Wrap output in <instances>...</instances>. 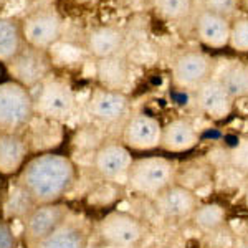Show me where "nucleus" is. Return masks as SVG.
Listing matches in <instances>:
<instances>
[{
	"label": "nucleus",
	"instance_id": "34",
	"mask_svg": "<svg viewBox=\"0 0 248 248\" xmlns=\"http://www.w3.org/2000/svg\"><path fill=\"white\" fill-rule=\"evenodd\" d=\"M2 77H3V65L0 63V83H2Z\"/></svg>",
	"mask_w": 248,
	"mask_h": 248
},
{
	"label": "nucleus",
	"instance_id": "30",
	"mask_svg": "<svg viewBox=\"0 0 248 248\" xmlns=\"http://www.w3.org/2000/svg\"><path fill=\"white\" fill-rule=\"evenodd\" d=\"M229 161L232 166L235 167L238 172L248 175V139L240 141V144L235 149H232V153L229 154Z\"/></svg>",
	"mask_w": 248,
	"mask_h": 248
},
{
	"label": "nucleus",
	"instance_id": "19",
	"mask_svg": "<svg viewBox=\"0 0 248 248\" xmlns=\"http://www.w3.org/2000/svg\"><path fill=\"white\" fill-rule=\"evenodd\" d=\"M126 43V33L116 25H98L86 35V51L94 60L119 55Z\"/></svg>",
	"mask_w": 248,
	"mask_h": 248
},
{
	"label": "nucleus",
	"instance_id": "14",
	"mask_svg": "<svg viewBox=\"0 0 248 248\" xmlns=\"http://www.w3.org/2000/svg\"><path fill=\"white\" fill-rule=\"evenodd\" d=\"M90 235L91 229L85 220L70 214L53 233L29 248H86Z\"/></svg>",
	"mask_w": 248,
	"mask_h": 248
},
{
	"label": "nucleus",
	"instance_id": "29",
	"mask_svg": "<svg viewBox=\"0 0 248 248\" xmlns=\"http://www.w3.org/2000/svg\"><path fill=\"white\" fill-rule=\"evenodd\" d=\"M202 9L220 15L223 18L233 20L235 17H238L237 14L240 9V2L238 0H202Z\"/></svg>",
	"mask_w": 248,
	"mask_h": 248
},
{
	"label": "nucleus",
	"instance_id": "9",
	"mask_svg": "<svg viewBox=\"0 0 248 248\" xmlns=\"http://www.w3.org/2000/svg\"><path fill=\"white\" fill-rule=\"evenodd\" d=\"M133 159V153L123 142L105 141L94 151L93 169L101 181L124 186Z\"/></svg>",
	"mask_w": 248,
	"mask_h": 248
},
{
	"label": "nucleus",
	"instance_id": "26",
	"mask_svg": "<svg viewBox=\"0 0 248 248\" xmlns=\"http://www.w3.org/2000/svg\"><path fill=\"white\" fill-rule=\"evenodd\" d=\"M119 195V184L101 181L88 194L86 202L93 207H109Z\"/></svg>",
	"mask_w": 248,
	"mask_h": 248
},
{
	"label": "nucleus",
	"instance_id": "20",
	"mask_svg": "<svg viewBox=\"0 0 248 248\" xmlns=\"http://www.w3.org/2000/svg\"><path fill=\"white\" fill-rule=\"evenodd\" d=\"M230 25L232 20L201 9L195 17V35L203 45L220 50V48L229 46Z\"/></svg>",
	"mask_w": 248,
	"mask_h": 248
},
{
	"label": "nucleus",
	"instance_id": "25",
	"mask_svg": "<svg viewBox=\"0 0 248 248\" xmlns=\"http://www.w3.org/2000/svg\"><path fill=\"white\" fill-rule=\"evenodd\" d=\"M195 0H153L154 10L167 22H182L194 10Z\"/></svg>",
	"mask_w": 248,
	"mask_h": 248
},
{
	"label": "nucleus",
	"instance_id": "5",
	"mask_svg": "<svg viewBox=\"0 0 248 248\" xmlns=\"http://www.w3.org/2000/svg\"><path fill=\"white\" fill-rule=\"evenodd\" d=\"M96 237L109 248H134L142 242L146 227L142 220L123 210H111L96 225Z\"/></svg>",
	"mask_w": 248,
	"mask_h": 248
},
{
	"label": "nucleus",
	"instance_id": "18",
	"mask_svg": "<svg viewBox=\"0 0 248 248\" xmlns=\"http://www.w3.org/2000/svg\"><path fill=\"white\" fill-rule=\"evenodd\" d=\"M199 133L194 123L187 118H175L162 126L161 134V149L167 153L181 154L189 153L199 144Z\"/></svg>",
	"mask_w": 248,
	"mask_h": 248
},
{
	"label": "nucleus",
	"instance_id": "15",
	"mask_svg": "<svg viewBox=\"0 0 248 248\" xmlns=\"http://www.w3.org/2000/svg\"><path fill=\"white\" fill-rule=\"evenodd\" d=\"M195 105L210 119H225L232 113L233 99L218 79H207L195 90Z\"/></svg>",
	"mask_w": 248,
	"mask_h": 248
},
{
	"label": "nucleus",
	"instance_id": "24",
	"mask_svg": "<svg viewBox=\"0 0 248 248\" xmlns=\"http://www.w3.org/2000/svg\"><path fill=\"white\" fill-rule=\"evenodd\" d=\"M225 210L217 203H205V205H199L192 214V220L197 229L203 232L217 230L225 223Z\"/></svg>",
	"mask_w": 248,
	"mask_h": 248
},
{
	"label": "nucleus",
	"instance_id": "22",
	"mask_svg": "<svg viewBox=\"0 0 248 248\" xmlns=\"http://www.w3.org/2000/svg\"><path fill=\"white\" fill-rule=\"evenodd\" d=\"M23 46L22 18L0 15V63H9Z\"/></svg>",
	"mask_w": 248,
	"mask_h": 248
},
{
	"label": "nucleus",
	"instance_id": "7",
	"mask_svg": "<svg viewBox=\"0 0 248 248\" xmlns=\"http://www.w3.org/2000/svg\"><path fill=\"white\" fill-rule=\"evenodd\" d=\"M63 17L55 7H42L22 18L23 40L27 45L50 50L62 40Z\"/></svg>",
	"mask_w": 248,
	"mask_h": 248
},
{
	"label": "nucleus",
	"instance_id": "32",
	"mask_svg": "<svg viewBox=\"0 0 248 248\" xmlns=\"http://www.w3.org/2000/svg\"><path fill=\"white\" fill-rule=\"evenodd\" d=\"M223 134L220 133L217 127H209V129H205L203 133L199 134V139L201 141H218V139H222Z\"/></svg>",
	"mask_w": 248,
	"mask_h": 248
},
{
	"label": "nucleus",
	"instance_id": "12",
	"mask_svg": "<svg viewBox=\"0 0 248 248\" xmlns=\"http://www.w3.org/2000/svg\"><path fill=\"white\" fill-rule=\"evenodd\" d=\"M129 96L124 91H113L96 86L86 101V111L94 121L114 124L124 118L129 109Z\"/></svg>",
	"mask_w": 248,
	"mask_h": 248
},
{
	"label": "nucleus",
	"instance_id": "4",
	"mask_svg": "<svg viewBox=\"0 0 248 248\" xmlns=\"http://www.w3.org/2000/svg\"><path fill=\"white\" fill-rule=\"evenodd\" d=\"M33 116L30 90L14 79L0 83V133H23Z\"/></svg>",
	"mask_w": 248,
	"mask_h": 248
},
{
	"label": "nucleus",
	"instance_id": "36",
	"mask_svg": "<svg viewBox=\"0 0 248 248\" xmlns=\"http://www.w3.org/2000/svg\"><path fill=\"white\" fill-rule=\"evenodd\" d=\"M245 9H247V17H248V0H245Z\"/></svg>",
	"mask_w": 248,
	"mask_h": 248
},
{
	"label": "nucleus",
	"instance_id": "27",
	"mask_svg": "<svg viewBox=\"0 0 248 248\" xmlns=\"http://www.w3.org/2000/svg\"><path fill=\"white\" fill-rule=\"evenodd\" d=\"M33 207H37V205H33V202H31L17 186H14V190H12V194L7 197V202H5V212H7V215H9V218L23 220L30 214V210L33 209Z\"/></svg>",
	"mask_w": 248,
	"mask_h": 248
},
{
	"label": "nucleus",
	"instance_id": "21",
	"mask_svg": "<svg viewBox=\"0 0 248 248\" xmlns=\"http://www.w3.org/2000/svg\"><path fill=\"white\" fill-rule=\"evenodd\" d=\"M94 73L98 86L113 91H124L129 85V63L121 53L96 60Z\"/></svg>",
	"mask_w": 248,
	"mask_h": 248
},
{
	"label": "nucleus",
	"instance_id": "35",
	"mask_svg": "<svg viewBox=\"0 0 248 248\" xmlns=\"http://www.w3.org/2000/svg\"><path fill=\"white\" fill-rule=\"evenodd\" d=\"M245 203H247V207H248V189L245 192Z\"/></svg>",
	"mask_w": 248,
	"mask_h": 248
},
{
	"label": "nucleus",
	"instance_id": "17",
	"mask_svg": "<svg viewBox=\"0 0 248 248\" xmlns=\"http://www.w3.org/2000/svg\"><path fill=\"white\" fill-rule=\"evenodd\" d=\"M23 136L29 142L31 155L53 153V149L60 146L63 139V129L60 123L40 118V116H33V119L23 131Z\"/></svg>",
	"mask_w": 248,
	"mask_h": 248
},
{
	"label": "nucleus",
	"instance_id": "3",
	"mask_svg": "<svg viewBox=\"0 0 248 248\" xmlns=\"http://www.w3.org/2000/svg\"><path fill=\"white\" fill-rule=\"evenodd\" d=\"M33 98V113L40 118L63 124L75 114L77 96L70 83L55 75L43 79L40 85L31 90Z\"/></svg>",
	"mask_w": 248,
	"mask_h": 248
},
{
	"label": "nucleus",
	"instance_id": "31",
	"mask_svg": "<svg viewBox=\"0 0 248 248\" xmlns=\"http://www.w3.org/2000/svg\"><path fill=\"white\" fill-rule=\"evenodd\" d=\"M0 248H17V237L7 220L0 222Z\"/></svg>",
	"mask_w": 248,
	"mask_h": 248
},
{
	"label": "nucleus",
	"instance_id": "28",
	"mask_svg": "<svg viewBox=\"0 0 248 248\" xmlns=\"http://www.w3.org/2000/svg\"><path fill=\"white\" fill-rule=\"evenodd\" d=\"M229 46L238 53H248V17H235L230 25Z\"/></svg>",
	"mask_w": 248,
	"mask_h": 248
},
{
	"label": "nucleus",
	"instance_id": "10",
	"mask_svg": "<svg viewBox=\"0 0 248 248\" xmlns=\"http://www.w3.org/2000/svg\"><path fill=\"white\" fill-rule=\"evenodd\" d=\"M70 209L63 202L55 203H43L37 205L30 210L23 222V238L27 242V247H31L35 243L42 242L50 233L62 225L70 217Z\"/></svg>",
	"mask_w": 248,
	"mask_h": 248
},
{
	"label": "nucleus",
	"instance_id": "37",
	"mask_svg": "<svg viewBox=\"0 0 248 248\" xmlns=\"http://www.w3.org/2000/svg\"><path fill=\"white\" fill-rule=\"evenodd\" d=\"M0 177H2V175H0Z\"/></svg>",
	"mask_w": 248,
	"mask_h": 248
},
{
	"label": "nucleus",
	"instance_id": "1",
	"mask_svg": "<svg viewBox=\"0 0 248 248\" xmlns=\"http://www.w3.org/2000/svg\"><path fill=\"white\" fill-rule=\"evenodd\" d=\"M77 166L68 155L42 153L29 157L17 174L15 186L33 202V205L62 202L77 184Z\"/></svg>",
	"mask_w": 248,
	"mask_h": 248
},
{
	"label": "nucleus",
	"instance_id": "33",
	"mask_svg": "<svg viewBox=\"0 0 248 248\" xmlns=\"http://www.w3.org/2000/svg\"><path fill=\"white\" fill-rule=\"evenodd\" d=\"M222 141H223V144H225V147H229V149H235L242 139H240L237 134H225L222 138Z\"/></svg>",
	"mask_w": 248,
	"mask_h": 248
},
{
	"label": "nucleus",
	"instance_id": "23",
	"mask_svg": "<svg viewBox=\"0 0 248 248\" xmlns=\"http://www.w3.org/2000/svg\"><path fill=\"white\" fill-rule=\"evenodd\" d=\"M218 81L232 99L248 98V66L235 63L222 71Z\"/></svg>",
	"mask_w": 248,
	"mask_h": 248
},
{
	"label": "nucleus",
	"instance_id": "2",
	"mask_svg": "<svg viewBox=\"0 0 248 248\" xmlns=\"http://www.w3.org/2000/svg\"><path fill=\"white\" fill-rule=\"evenodd\" d=\"M177 170L175 164L164 155L136 157L133 159L124 186L136 195L154 199L162 190L175 184Z\"/></svg>",
	"mask_w": 248,
	"mask_h": 248
},
{
	"label": "nucleus",
	"instance_id": "11",
	"mask_svg": "<svg viewBox=\"0 0 248 248\" xmlns=\"http://www.w3.org/2000/svg\"><path fill=\"white\" fill-rule=\"evenodd\" d=\"M162 124L157 118L146 113H136L127 118L123 127V144L133 151H153L161 146Z\"/></svg>",
	"mask_w": 248,
	"mask_h": 248
},
{
	"label": "nucleus",
	"instance_id": "13",
	"mask_svg": "<svg viewBox=\"0 0 248 248\" xmlns=\"http://www.w3.org/2000/svg\"><path fill=\"white\" fill-rule=\"evenodd\" d=\"M153 202L157 214L166 218L192 217L194 210L199 207V199L195 192L177 182L162 190L159 195H155Z\"/></svg>",
	"mask_w": 248,
	"mask_h": 248
},
{
	"label": "nucleus",
	"instance_id": "6",
	"mask_svg": "<svg viewBox=\"0 0 248 248\" xmlns=\"http://www.w3.org/2000/svg\"><path fill=\"white\" fill-rule=\"evenodd\" d=\"M5 70L10 79L31 91L43 79L53 75V60L48 50H42V48L25 43V46L9 63H5Z\"/></svg>",
	"mask_w": 248,
	"mask_h": 248
},
{
	"label": "nucleus",
	"instance_id": "16",
	"mask_svg": "<svg viewBox=\"0 0 248 248\" xmlns=\"http://www.w3.org/2000/svg\"><path fill=\"white\" fill-rule=\"evenodd\" d=\"M31 155L23 133H0V175H17Z\"/></svg>",
	"mask_w": 248,
	"mask_h": 248
},
{
	"label": "nucleus",
	"instance_id": "8",
	"mask_svg": "<svg viewBox=\"0 0 248 248\" xmlns=\"http://www.w3.org/2000/svg\"><path fill=\"white\" fill-rule=\"evenodd\" d=\"M214 62L201 50H186L172 62V85L181 91H195L212 78Z\"/></svg>",
	"mask_w": 248,
	"mask_h": 248
}]
</instances>
